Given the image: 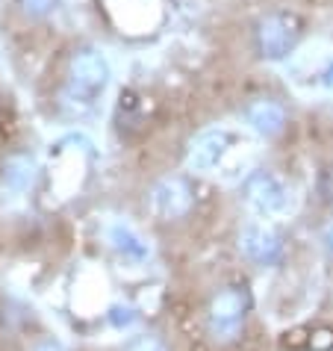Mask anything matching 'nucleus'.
<instances>
[{"label": "nucleus", "instance_id": "f03ea898", "mask_svg": "<svg viewBox=\"0 0 333 351\" xmlns=\"http://www.w3.org/2000/svg\"><path fill=\"white\" fill-rule=\"evenodd\" d=\"M21 139V121L9 106H0V148H9Z\"/></svg>", "mask_w": 333, "mask_h": 351}, {"label": "nucleus", "instance_id": "f257e3e1", "mask_svg": "<svg viewBox=\"0 0 333 351\" xmlns=\"http://www.w3.org/2000/svg\"><path fill=\"white\" fill-rule=\"evenodd\" d=\"M201 101L204 106H230L233 101H236V95H239V74L233 71L230 65H212L207 74L201 77Z\"/></svg>", "mask_w": 333, "mask_h": 351}]
</instances>
